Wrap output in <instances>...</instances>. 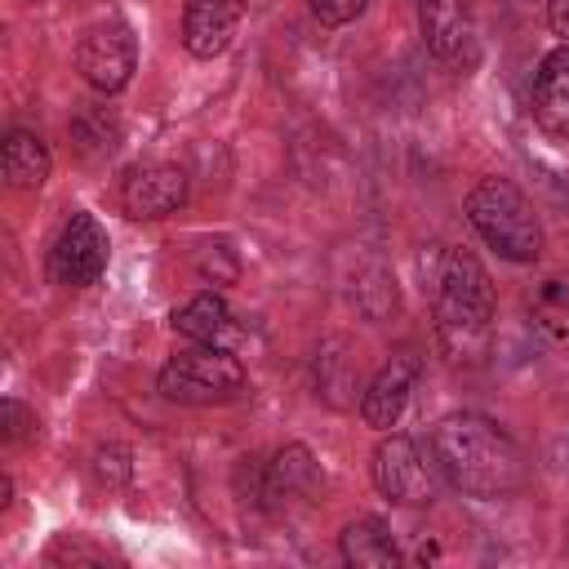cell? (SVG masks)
Returning <instances> with one entry per match:
<instances>
[{
  "mask_svg": "<svg viewBox=\"0 0 569 569\" xmlns=\"http://www.w3.org/2000/svg\"><path fill=\"white\" fill-rule=\"evenodd\" d=\"M249 0H182V49L191 58H218L240 22H244Z\"/></svg>",
  "mask_w": 569,
  "mask_h": 569,
  "instance_id": "30bf717a",
  "label": "cell"
},
{
  "mask_svg": "<svg viewBox=\"0 0 569 569\" xmlns=\"http://www.w3.org/2000/svg\"><path fill=\"white\" fill-rule=\"evenodd\" d=\"M467 222L507 262H533L542 253V222L529 196L507 178H480L467 196Z\"/></svg>",
  "mask_w": 569,
  "mask_h": 569,
  "instance_id": "3957f363",
  "label": "cell"
},
{
  "mask_svg": "<svg viewBox=\"0 0 569 569\" xmlns=\"http://www.w3.org/2000/svg\"><path fill=\"white\" fill-rule=\"evenodd\" d=\"M418 373H422V360H418L413 351L391 356V360L369 378V387H365V396H360V418H365V427H373V431L396 427V418H400L405 405H409V391H413Z\"/></svg>",
  "mask_w": 569,
  "mask_h": 569,
  "instance_id": "8fae6325",
  "label": "cell"
},
{
  "mask_svg": "<svg viewBox=\"0 0 569 569\" xmlns=\"http://www.w3.org/2000/svg\"><path fill=\"white\" fill-rule=\"evenodd\" d=\"M338 547H342V560L356 565V569H396V565H400L396 538H391V529H387L378 516L351 520V525L342 529Z\"/></svg>",
  "mask_w": 569,
  "mask_h": 569,
  "instance_id": "9a60e30c",
  "label": "cell"
},
{
  "mask_svg": "<svg viewBox=\"0 0 569 569\" xmlns=\"http://www.w3.org/2000/svg\"><path fill=\"white\" fill-rule=\"evenodd\" d=\"M529 111H533V120H538L542 133L569 138V44L565 40L542 53V62L533 71Z\"/></svg>",
  "mask_w": 569,
  "mask_h": 569,
  "instance_id": "7c38bea8",
  "label": "cell"
},
{
  "mask_svg": "<svg viewBox=\"0 0 569 569\" xmlns=\"http://www.w3.org/2000/svg\"><path fill=\"white\" fill-rule=\"evenodd\" d=\"M493 325V284L476 253L449 249L436 271V333L453 360H476Z\"/></svg>",
  "mask_w": 569,
  "mask_h": 569,
  "instance_id": "7a4b0ae2",
  "label": "cell"
},
{
  "mask_svg": "<svg viewBox=\"0 0 569 569\" xmlns=\"http://www.w3.org/2000/svg\"><path fill=\"white\" fill-rule=\"evenodd\" d=\"M187 191H191V182H187V173H182L178 164H169V160H147V164H133V169L124 173V182H120V204H124L129 218L151 222V218L178 213V209L187 204Z\"/></svg>",
  "mask_w": 569,
  "mask_h": 569,
  "instance_id": "9c48e42d",
  "label": "cell"
},
{
  "mask_svg": "<svg viewBox=\"0 0 569 569\" xmlns=\"http://www.w3.org/2000/svg\"><path fill=\"white\" fill-rule=\"evenodd\" d=\"M107 253H111V240H107L102 222L93 213L76 209L62 222V231H58V240L49 249V276L58 284H67V289L98 284V276L107 271Z\"/></svg>",
  "mask_w": 569,
  "mask_h": 569,
  "instance_id": "52a82bcc",
  "label": "cell"
},
{
  "mask_svg": "<svg viewBox=\"0 0 569 569\" xmlns=\"http://www.w3.org/2000/svg\"><path fill=\"white\" fill-rule=\"evenodd\" d=\"M138 67V40L124 18H102L93 22L80 44H76V71L98 89V93H120L133 80Z\"/></svg>",
  "mask_w": 569,
  "mask_h": 569,
  "instance_id": "5b68a950",
  "label": "cell"
},
{
  "mask_svg": "<svg viewBox=\"0 0 569 569\" xmlns=\"http://www.w3.org/2000/svg\"><path fill=\"white\" fill-rule=\"evenodd\" d=\"M431 458L440 476L467 498H511L529 480L525 449L485 413H445L431 427Z\"/></svg>",
  "mask_w": 569,
  "mask_h": 569,
  "instance_id": "6da1fadb",
  "label": "cell"
},
{
  "mask_svg": "<svg viewBox=\"0 0 569 569\" xmlns=\"http://www.w3.org/2000/svg\"><path fill=\"white\" fill-rule=\"evenodd\" d=\"M9 493H13V480L4 476V480H0V507H9Z\"/></svg>",
  "mask_w": 569,
  "mask_h": 569,
  "instance_id": "44dd1931",
  "label": "cell"
},
{
  "mask_svg": "<svg viewBox=\"0 0 569 569\" xmlns=\"http://www.w3.org/2000/svg\"><path fill=\"white\" fill-rule=\"evenodd\" d=\"M547 22H551V31L569 44V0H547Z\"/></svg>",
  "mask_w": 569,
  "mask_h": 569,
  "instance_id": "ffe728a7",
  "label": "cell"
},
{
  "mask_svg": "<svg viewBox=\"0 0 569 569\" xmlns=\"http://www.w3.org/2000/svg\"><path fill=\"white\" fill-rule=\"evenodd\" d=\"M160 396L173 405H191V409H209V405H231L244 396L249 373L244 365L231 356V347H209V342H191L182 351L169 356V365L160 369Z\"/></svg>",
  "mask_w": 569,
  "mask_h": 569,
  "instance_id": "277c9868",
  "label": "cell"
},
{
  "mask_svg": "<svg viewBox=\"0 0 569 569\" xmlns=\"http://www.w3.org/2000/svg\"><path fill=\"white\" fill-rule=\"evenodd\" d=\"M0 164H4V182L13 191H40L53 169V156L36 129H9L4 147H0Z\"/></svg>",
  "mask_w": 569,
  "mask_h": 569,
  "instance_id": "5bb4252c",
  "label": "cell"
},
{
  "mask_svg": "<svg viewBox=\"0 0 569 569\" xmlns=\"http://www.w3.org/2000/svg\"><path fill=\"white\" fill-rule=\"evenodd\" d=\"M173 329H178L187 342H209V347H231V338L240 333V329H236V316H231V307H227V298L213 293V289H204V293H196L191 302H182V307L173 311Z\"/></svg>",
  "mask_w": 569,
  "mask_h": 569,
  "instance_id": "4fadbf2b",
  "label": "cell"
},
{
  "mask_svg": "<svg viewBox=\"0 0 569 569\" xmlns=\"http://www.w3.org/2000/svg\"><path fill=\"white\" fill-rule=\"evenodd\" d=\"M307 4H311V13H316L325 27H342V22L360 18L369 0H307Z\"/></svg>",
  "mask_w": 569,
  "mask_h": 569,
  "instance_id": "ac0fdd59",
  "label": "cell"
},
{
  "mask_svg": "<svg viewBox=\"0 0 569 569\" xmlns=\"http://www.w3.org/2000/svg\"><path fill=\"white\" fill-rule=\"evenodd\" d=\"M316 467H311V453L302 445H289L284 453H276V462L267 467V493L280 498V493H293L298 485H311Z\"/></svg>",
  "mask_w": 569,
  "mask_h": 569,
  "instance_id": "e0dca14e",
  "label": "cell"
},
{
  "mask_svg": "<svg viewBox=\"0 0 569 569\" xmlns=\"http://www.w3.org/2000/svg\"><path fill=\"white\" fill-rule=\"evenodd\" d=\"M418 31L440 67L471 71L480 62V27L467 0H418Z\"/></svg>",
  "mask_w": 569,
  "mask_h": 569,
  "instance_id": "8992f818",
  "label": "cell"
},
{
  "mask_svg": "<svg viewBox=\"0 0 569 569\" xmlns=\"http://www.w3.org/2000/svg\"><path fill=\"white\" fill-rule=\"evenodd\" d=\"M529 316L547 338H569V284L565 280H542L529 293Z\"/></svg>",
  "mask_w": 569,
  "mask_h": 569,
  "instance_id": "2e32d148",
  "label": "cell"
},
{
  "mask_svg": "<svg viewBox=\"0 0 569 569\" xmlns=\"http://www.w3.org/2000/svg\"><path fill=\"white\" fill-rule=\"evenodd\" d=\"M373 485L382 498L405 502V507H422L436 498V458L427 462L418 453V445L409 436H382L373 449Z\"/></svg>",
  "mask_w": 569,
  "mask_h": 569,
  "instance_id": "ba28073f",
  "label": "cell"
},
{
  "mask_svg": "<svg viewBox=\"0 0 569 569\" xmlns=\"http://www.w3.org/2000/svg\"><path fill=\"white\" fill-rule=\"evenodd\" d=\"M31 431H36V413H27V405L9 396L4 400V440H22Z\"/></svg>",
  "mask_w": 569,
  "mask_h": 569,
  "instance_id": "d6986e66",
  "label": "cell"
}]
</instances>
